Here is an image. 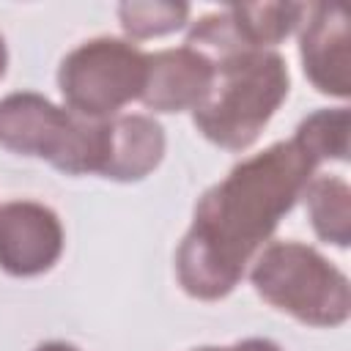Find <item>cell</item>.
<instances>
[{
    "label": "cell",
    "mask_w": 351,
    "mask_h": 351,
    "mask_svg": "<svg viewBox=\"0 0 351 351\" xmlns=\"http://www.w3.org/2000/svg\"><path fill=\"white\" fill-rule=\"evenodd\" d=\"M315 167L296 140H282L239 162L206 189L176 252L181 288L192 299H225L280 219L296 206Z\"/></svg>",
    "instance_id": "1"
},
{
    "label": "cell",
    "mask_w": 351,
    "mask_h": 351,
    "mask_svg": "<svg viewBox=\"0 0 351 351\" xmlns=\"http://www.w3.org/2000/svg\"><path fill=\"white\" fill-rule=\"evenodd\" d=\"M288 63L274 49H239L214 60V82L192 110L197 132L228 151L250 148L288 99Z\"/></svg>",
    "instance_id": "2"
},
{
    "label": "cell",
    "mask_w": 351,
    "mask_h": 351,
    "mask_svg": "<svg viewBox=\"0 0 351 351\" xmlns=\"http://www.w3.org/2000/svg\"><path fill=\"white\" fill-rule=\"evenodd\" d=\"M112 118L96 121L22 90L0 99V145L49 162L66 176H104L110 162Z\"/></svg>",
    "instance_id": "3"
},
{
    "label": "cell",
    "mask_w": 351,
    "mask_h": 351,
    "mask_svg": "<svg viewBox=\"0 0 351 351\" xmlns=\"http://www.w3.org/2000/svg\"><path fill=\"white\" fill-rule=\"evenodd\" d=\"M263 302L307 326H340L351 315L348 277L302 241L266 244L250 269Z\"/></svg>",
    "instance_id": "4"
},
{
    "label": "cell",
    "mask_w": 351,
    "mask_h": 351,
    "mask_svg": "<svg viewBox=\"0 0 351 351\" xmlns=\"http://www.w3.org/2000/svg\"><path fill=\"white\" fill-rule=\"evenodd\" d=\"M148 55L132 41L99 36L74 47L60 69L58 85L66 110L107 121L126 104L137 101L145 90Z\"/></svg>",
    "instance_id": "5"
},
{
    "label": "cell",
    "mask_w": 351,
    "mask_h": 351,
    "mask_svg": "<svg viewBox=\"0 0 351 351\" xmlns=\"http://www.w3.org/2000/svg\"><path fill=\"white\" fill-rule=\"evenodd\" d=\"M304 3H241L197 19L186 36V47L206 55H228L239 49H271L288 38L304 19Z\"/></svg>",
    "instance_id": "6"
},
{
    "label": "cell",
    "mask_w": 351,
    "mask_h": 351,
    "mask_svg": "<svg viewBox=\"0 0 351 351\" xmlns=\"http://www.w3.org/2000/svg\"><path fill=\"white\" fill-rule=\"evenodd\" d=\"M63 255V225L58 214L36 200L0 206V269L11 277L49 271Z\"/></svg>",
    "instance_id": "7"
},
{
    "label": "cell",
    "mask_w": 351,
    "mask_h": 351,
    "mask_svg": "<svg viewBox=\"0 0 351 351\" xmlns=\"http://www.w3.org/2000/svg\"><path fill=\"white\" fill-rule=\"evenodd\" d=\"M299 55L307 80L326 96L346 99L351 93V33L340 5L313 3L304 8Z\"/></svg>",
    "instance_id": "8"
},
{
    "label": "cell",
    "mask_w": 351,
    "mask_h": 351,
    "mask_svg": "<svg viewBox=\"0 0 351 351\" xmlns=\"http://www.w3.org/2000/svg\"><path fill=\"white\" fill-rule=\"evenodd\" d=\"M214 82V58L195 47L159 49L148 55V77L140 101L154 112L195 110Z\"/></svg>",
    "instance_id": "9"
},
{
    "label": "cell",
    "mask_w": 351,
    "mask_h": 351,
    "mask_svg": "<svg viewBox=\"0 0 351 351\" xmlns=\"http://www.w3.org/2000/svg\"><path fill=\"white\" fill-rule=\"evenodd\" d=\"M165 156V132L148 115H115L112 143L104 178L112 181H140L156 170Z\"/></svg>",
    "instance_id": "10"
},
{
    "label": "cell",
    "mask_w": 351,
    "mask_h": 351,
    "mask_svg": "<svg viewBox=\"0 0 351 351\" xmlns=\"http://www.w3.org/2000/svg\"><path fill=\"white\" fill-rule=\"evenodd\" d=\"M313 230L335 244L348 247L351 241V189L337 176H313L302 192Z\"/></svg>",
    "instance_id": "11"
},
{
    "label": "cell",
    "mask_w": 351,
    "mask_h": 351,
    "mask_svg": "<svg viewBox=\"0 0 351 351\" xmlns=\"http://www.w3.org/2000/svg\"><path fill=\"white\" fill-rule=\"evenodd\" d=\"M293 140L310 154L315 165L346 162L348 159V107L315 110L299 123Z\"/></svg>",
    "instance_id": "12"
},
{
    "label": "cell",
    "mask_w": 351,
    "mask_h": 351,
    "mask_svg": "<svg viewBox=\"0 0 351 351\" xmlns=\"http://www.w3.org/2000/svg\"><path fill=\"white\" fill-rule=\"evenodd\" d=\"M118 19L123 33L140 41L181 30L189 19V5L167 0H129L118 5Z\"/></svg>",
    "instance_id": "13"
},
{
    "label": "cell",
    "mask_w": 351,
    "mask_h": 351,
    "mask_svg": "<svg viewBox=\"0 0 351 351\" xmlns=\"http://www.w3.org/2000/svg\"><path fill=\"white\" fill-rule=\"evenodd\" d=\"M195 351H282L274 340H266V337H247V340H239L233 346H206V348H195Z\"/></svg>",
    "instance_id": "14"
},
{
    "label": "cell",
    "mask_w": 351,
    "mask_h": 351,
    "mask_svg": "<svg viewBox=\"0 0 351 351\" xmlns=\"http://www.w3.org/2000/svg\"><path fill=\"white\" fill-rule=\"evenodd\" d=\"M36 351H80V348H74V346H69V343H60V340H52V343L38 346Z\"/></svg>",
    "instance_id": "15"
},
{
    "label": "cell",
    "mask_w": 351,
    "mask_h": 351,
    "mask_svg": "<svg viewBox=\"0 0 351 351\" xmlns=\"http://www.w3.org/2000/svg\"><path fill=\"white\" fill-rule=\"evenodd\" d=\"M5 63H8V52H5V41L0 36V77L5 74Z\"/></svg>",
    "instance_id": "16"
}]
</instances>
